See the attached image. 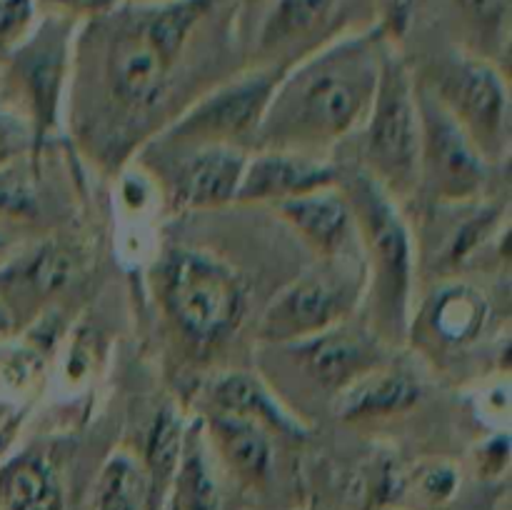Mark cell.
I'll list each match as a JSON object with an SVG mask.
<instances>
[{
  "label": "cell",
  "mask_w": 512,
  "mask_h": 510,
  "mask_svg": "<svg viewBox=\"0 0 512 510\" xmlns=\"http://www.w3.org/2000/svg\"><path fill=\"white\" fill-rule=\"evenodd\" d=\"M225 0H120L80 23L73 70L118 118H143L168 95L195 35Z\"/></svg>",
  "instance_id": "cell-1"
},
{
  "label": "cell",
  "mask_w": 512,
  "mask_h": 510,
  "mask_svg": "<svg viewBox=\"0 0 512 510\" xmlns=\"http://www.w3.org/2000/svg\"><path fill=\"white\" fill-rule=\"evenodd\" d=\"M388 28L370 25L308 50L285 68L258 135L263 150L315 153L368 118Z\"/></svg>",
  "instance_id": "cell-2"
},
{
  "label": "cell",
  "mask_w": 512,
  "mask_h": 510,
  "mask_svg": "<svg viewBox=\"0 0 512 510\" xmlns=\"http://www.w3.org/2000/svg\"><path fill=\"white\" fill-rule=\"evenodd\" d=\"M338 188L348 198L360 235L378 330L385 338H403L410 328V293H413L415 253L398 200L390 198L363 168L340 173Z\"/></svg>",
  "instance_id": "cell-3"
},
{
  "label": "cell",
  "mask_w": 512,
  "mask_h": 510,
  "mask_svg": "<svg viewBox=\"0 0 512 510\" xmlns=\"http://www.w3.org/2000/svg\"><path fill=\"white\" fill-rule=\"evenodd\" d=\"M158 293L175 328L198 345L228 338L245 313L240 275L203 250H168L158 265Z\"/></svg>",
  "instance_id": "cell-4"
},
{
  "label": "cell",
  "mask_w": 512,
  "mask_h": 510,
  "mask_svg": "<svg viewBox=\"0 0 512 510\" xmlns=\"http://www.w3.org/2000/svg\"><path fill=\"white\" fill-rule=\"evenodd\" d=\"M420 128L418 90L395 48H388L378 90L365 118L363 170L395 200L420 190Z\"/></svg>",
  "instance_id": "cell-5"
},
{
  "label": "cell",
  "mask_w": 512,
  "mask_h": 510,
  "mask_svg": "<svg viewBox=\"0 0 512 510\" xmlns=\"http://www.w3.org/2000/svg\"><path fill=\"white\" fill-rule=\"evenodd\" d=\"M78 28L80 23L73 18L40 13L28 38L3 58L0 103L18 110V120H28L38 140L58 123L65 80L73 70Z\"/></svg>",
  "instance_id": "cell-6"
},
{
  "label": "cell",
  "mask_w": 512,
  "mask_h": 510,
  "mask_svg": "<svg viewBox=\"0 0 512 510\" xmlns=\"http://www.w3.org/2000/svg\"><path fill=\"white\" fill-rule=\"evenodd\" d=\"M473 140L485 160H498L510 148V93L498 65L478 53L445 55L420 80Z\"/></svg>",
  "instance_id": "cell-7"
},
{
  "label": "cell",
  "mask_w": 512,
  "mask_h": 510,
  "mask_svg": "<svg viewBox=\"0 0 512 510\" xmlns=\"http://www.w3.org/2000/svg\"><path fill=\"white\" fill-rule=\"evenodd\" d=\"M288 65H258L228 83L218 85L208 95L190 105L178 123L170 125L163 143L175 148H208V145H233L258 135L270 98L278 88Z\"/></svg>",
  "instance_id": "cell-8"
},
{
  "label": "cell",
  "mask_w": 512,
  "mask_h": 510,
  "mask_svg": "<svg viewBox=\"0 0 512 510\" xmlns=\"http://www.w3.org/2000/svg\"><path fill=\"white\" fill-rule=\"evenodd\" d=\"M420 108V188L440 203L473 200L485 185V163L473 140L463 133L448 110L415 80Z\"/></svg>",
  "instance_id": "cell-9"
},
{
  "label": "cell",
  "mask_w": 512,
  "mask_h": 510,
  "mask_svg": "<svg viewBox=\"0 0 512 510\" xmlns=\"http://www.w3.org/2000/svg\"><path fill=\"white\" fill-rule=\"evenodd\" d=\"M360 300V283L343 268L308 273L280 290L260 323V335L270 343H303L345 323Z\"/></svg>",
  "instance_id": "cell-10"
},
{
  "label": "cell",
  "mask_w": 512,
  "mask_h": 510,
  "mask_svg": "<svg viewBox=\"0 0 512 510\" xmlns=\"http://www.w3.org/2000/svg\"><path fill=\"white\" fill-rule=\"evenodd\" d=\"M340 170L315 153L263 150L245 163L238 198L245 203H285L298 195L338 185Z\"/></svg>",
  "instance_id": "cell-11"
},
{
  "label": "cell",
  "mask_w": 512,
  "mask_h": 510,
  "mask_svg": "<svg viewBox=\"0 0 512 510\" xmlns=\"http://www.w3.org/2000/svg\"><path fill=\"white\" fill-rule=\"evenodd\" d=\"M300 360L320 388L340 395L383 365V348L375 333L338 323L315 338L298 343Z\"/></svg>",
  "instance_id": "cell-12"
},
{
  "label": "cell",
  "mask_w": 512,
  "mask_h": 510,
  "mask_svg": "<svg viewBox=\"0 0 512 510\" xmlns=\"http://www.w3.org/2000/svg\"><path fill=\"white\" fill-rule=\"evenodd\" d=\"M343 0H268L255 30L260 65H290L293 50L310 45L333 23Z\"/></svg>",
  "instance_id": "cell-13"
},
{
  "label": "cell",
  "mask_w": 512,
  "mask_h": 510,
  "mask_svg": "<svg viewBox=\"0 0 512 510\" xmlns=\"http://www.w3.org/2000/svg\"><path fill=\"white\" fill-rule=\"evenodd\" d=\"M488 313V298L473 285H440L420 308L413 333L433 350H460L483 333Z\"/></svg>",
  "instance_id": "cell-14"
},
{
  "label": "cell",
  "mask_w": 512,
  "mask_h": 510,
  "mask_svg": "<svg viewBox=\"0 0 512 510\" xmlns=\"http://www.w3.org/2000/svg\"><path fill=\"white\" fill-rule=\"evenodd\" d=\"M275 210L315 253L328 260L340 258L355 235L353 210L338 185L290 198L275 205Z\"/></svg>",
  "instance_id": "cell-15"
},
{
  "label": "cell",
  "mask_w": 512,
  "mask_h": 510,
  "mask_svg": "<svg viewBox=\"0 0 512 510\" xmlns=\"http://www.w3.org/2000/svg\"><path fill=\"white\" fill-rule=\"evenodd\" d=\"M248 155L233 145L193 148L175 175V200L185 208H220L238 198Z\"/></svg>",
  "instance_id": "cell-16"
},
{
  "label": "cell",
  "mask_w": 512,
  "mask_h": 510,
  "mask_svg": "<svg viewBox=\"0 0 512 510\" xmlns=\"http://www.w3.org/2000/svg\"><path fill=\"white\" fill-rule=\"evenodd\" d=\"M215 413H228L250 420L263 430H275L288 438H305V428L295 420L253 373H228L210 388Z\"/></svg>",
  "instance_id": "cell-17"
},
{
  "label": "cell",
  "mask_w": 512,
  "mask_h": 510,
  "mask_svg": "<svg viewBox=\"0 0 512 510\" xmlns=\"http://www.w3.org/2000/svg\"><path fill=\"white\" fill-rule=\"evenodd\" d=\"M338 398V413L345 420L388 418V415H398L418 403L420 385L415 383L413 375L380 365L373 373L350 385Z\"/></svg>",
  "instance_id": "cell-18"
},
{
  "label": "cell",
  "mask_w": 512,
  "mask_h": 510,
  "mask_svg": "<svg viewBox=\"0 0 512 510\" xmlns=\"http://www.w3.org/2000/svg\"><path fill=\"white\" fill-rule=\"evenodd\" d=\"M73 273V255L58 245L40 248L38 253L13 265L5 275H0V305H10L13 310L25 308L58 293Z\"/></svg>",
  "instance_id": "cell-19"
},
{
  "label": "cell",
  "mask_w": 512,
  "mask_h": 510,
  "mask_svg": "<svg viewBox=\"0 0 512 510\" xmlns=\"http://www.w3.org/2000/svg\"><path fill=\"white\" fill-rule=\"evenodd\" d=\"M210 433L230 473L245 485H260L270 470V443L260 425L228 413L210 415Z\"/></svg>",
  "instance_id": "cell-20"
},
{
  "label": "cell",
  "mask_w": 512,
  "mask_h": 510,
  "mask_svg": "<svg viewBox=\"0 0 512 510\" xmlns=\"http://www.w3.org/2000/svg\"><path fill=\"white\" fill-rule=\"evenodd\" d=\"M0 510H63V490L43 458L20 455L0 468Z\"/></svg>",
  "instance_id": "cell-21"
},
{
  "label": "cell",
  "mask_w": 512,
  "mask_h": 510,
  "mask_svg": "<svg viewBox=\"0 0 512 510\" xmlns=\"http://www.w3.org/2000/svg\"><path fill=\"white\" fill-rule=\"evenodd\" d=\"M180 455H183V428H180V420L173 410H163L155 418L148 438V450H145V475H148L150 483L153 510L160 508L165 490L173 485L180 465Z\"/></svg>",
  "instance_id": "cell-22"
},
{
  "label": "cell",
  "mask_w": 512,
  "mask_h": 510,
  "mask_svg": "<svg viewBox=\"0 0 512 510\" xmlns=\"http://www.w3.org/2000/svg\"><path fill=\"white\" fill-rule=\"evenodd\" d=\"M95 510H153L143 465L130 455H113L100 475Z\"/></svg>",
  "instance_id": "cell-23"
},
{
  "label": "cell",
  "mask_w": 512,
  "mask_h": 510,
  "mask_svg": "<svg viewBox=\"0 0 512 510\" xmlns=\"http://www.w3.org/2000/svg\"><path fill=\"white\" fill-rule=\"evenodd\" d=\"M175 510H220L218 485L210 475L200 443L183 445L178 473H175Z\"/></svg>",
  "instance_id": "cell-24"
},
{
  "label": "cell",
  "mask_w": 512,
  "mask_h": 510,
  "mask_svg": "<svg viewBox=\"0 0 512 510\" xmlns=\"http://www.w3.org/2000/svg\"><path fill=\"white\" fill-rule=\"evenodd\" d=\"M460 18L470 25L480 38L495 40L508 35L510 0H453Z\"/></svg>",
  "instance_id": "cell-25"
},
{
  "label": "cell",
  "mask_w": 512,
  "mask_h": 510,
  "mask_svg": "<svg viewBox=\"0 0 512 510\" xmlns=\"http://www.w3.org/2000/svg\"><path fill=\"white\" fill-rule=\"evenodd\" d=\"M38 18V0H0V58L28 38Z\"/></svg>",
  "instance_id": "cell-26"
},
{
  "label": "cell",
  "mask_w": 512,
  "mask_h": 510,
  "mask_svg": "<svg viewBox=\"0 0 512 510\" xmlns=\"http://www.w3.org/2000/svg\"><path fill=\"white\" fill-rule=\"evenodd\" d=\"M118 3L120 0H38L40 13L65 15V18L78 20V23H85V20L105 13Z\"/></svg>",
  "instance_id": "cell-27"
},
{
  "label": "cell",
  "mask_w": 512,
  "mask_h": 510,
  "mask_svg": "<svg viewBox=\"0 0 512 510\" xmlns=\"http://www.w3.org/2000/svg\"><path fill=\"white\" fill-rule=\"evenodd\" d=\"M5 168H0V213L28 215L33 210V195L18 175L8 173Z\"/></svg>",
  "instance_id": "cell-28"
},
{
  "label": "cell",
  "mask_w": 512,
  "mask_h": 510,
  "mask_svg": "<svg viewBox=\"0 0 512 510\" xmlns=\"http://www.w3.org/2000/svg\"><path fill=\"white\" fill-rule=\"evenodd\" d=\"M23 145H25L23 123H20L10 110H5V105L0 103V168H5V165H8L20 150H23Z\"/></svg>",
  "instance_id": "cell-29"
},
{
  "label": "cell",
  "mask_w": 512,
  "mask_h": 510,
  "mask_svg": "<svg viewBox=\"0 0 512 510\" xmlns=\"http://www.w3.org/2000/svg\"><path fill=\"white\" fill-rule=\"evenodd\" d=\"M425 490H428L433 498H448L453 493V488L458 485V475L448 468H433L425 475Z\"/></svg>",
  "instance_id": "cell-30"
},
{
  "label": "cell",
  "mask_w": 512,
  "mask_h": 510,
  "mask_svg": "<svg viewBox=\"0 0 512 510\" xmlns=\"http://www.w3.org/2000/svg\"><path fill=\"white\" fill-rule=\"evenodd\" d=\"M233 3H235V13H240L243 18H250V15L260 13L268 0H233Z\"/></svg>",
  "instance_id": "cell-31"
},
{
  "label": "cell",
  "mask_w": 512,
  "mask_h": 510,
  "mask_svg": "<svg viewBox=\"0 0 512 510\" xmlns=\"http://www.w3.org/2000/svg\"><path fill=\"white\" fill-rule=\"evenodd\" d=\"M3 325H5V310L0 308V330H3Z\"/></svg>",
  "instance_id": "cell-32"
},
{
  "label": "cell",
  "mask_w": 512,
  "mask_h": 510,
  "mask_svg": "<svg viewBox=\"0 0 512 510\" xmlns=\"http://www.w3.org/2000/svg\"><path fill=\"white\" fill-rule=\"evenodd\" d=\"M128 3H160V0H128Z\"/></svg>",
  "instance_id": "cell-33"
},
{
  "label": "cell",
  "mask_w": 512,
  "mask_h": 510,
  "mask_svg": "<svg viewBox=\"0 0 512 510\" xmlns=\"http://www.w3.org/2000/svg\"><path fill=\"white\" fill-rule=\"evenodd\" d=\"M5 248V240L3 238H0V250H3Z\"/></svg>",
  "instance_id": "cell-34"
}]
</instances>
